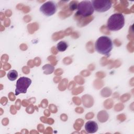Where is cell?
<instances>
[{"label":"cell","mask_w":134,"mask_h":134,"mask_svg":"<svg viewBox=\"0 0 134 134\" xmlns=\"http://www.w3.org/2000/svg\"><path fill=\"white\" fill-rule=\"evenodd\" d=\"M31 84V80L29 78L25 76L19 77L16 82L15 95H18L20 94L26 93Z\"/></svg>","instance_id":"277c9868"},{"label":"cell","mask_w":134,"mask_h":134,"mask_svg":"<svg viewBox=\"0 0 134 134\" xmlns=\"http://www.w3.org/2000/svg\"><path fill=\"white\" fill-rule=\"evenodd\" d=\"M125 25V17L121 13H115L108 19L107 28L110 31H118Z\"/></svg>","instance_id":"7a4b0ae2"},{"label":"cell","mask_w":134,"mask_h":134,"mask_svg":"<svg viewBox=\"0 0 134 134\" xmlns=\"http://www.w3.org/2000/svg\"><path fill=\"white\" fill-rule=\"evenodd\" d=\"M94 10L103 13L108 10L112 6V2L109 0H93L91 2Z\"/></svg>","instance_id":"5b68a950"},{"label":"cell","mask_w":134,"mask_h":134,"mask_svg":"<svg viewBox=\"0 0 134 134\" xmlns=\"http://www.w3.org/2000/svg\"><path fill=\"white\" fill-rule=\"evenodd\" d=\"M113 44L111 40L107 36H103L99 37L95 42L96 51L103 55L109 57L113 49Z\"/></svg>","instance_id":"6da1fadb"},{"label":"cell","mask_w":134,"mask_h":134,"mask_svg":"<svg viewBox=\"0 0 134 134\" xmlns=\"http://www.w3.org/2000/svg\"><path fill=\"white\" fill-rule=\"evenodd\" d=\"M57 10V5L53 1L46 2L40 7V11L47 16H50L54 15Z\"/></svg>","instance_id":"8992f818"},{"label":"cell","mask_w":134,"mask_h":134,"mask_svg":"<svg viewBox=\"0 0 134 134\" xmlns=\"http://www.w3.org/2000/svg\"><path fill=\"white\" fill-rule=\"evenodd\" d=\"M76 14L86 17L92 15L94 11L92 4L90 1H83L77 6Z\"/></svg>","instance_id":"3957f363"},{"label":"cell","mask_w":134,"mask_h":134,"mask_svg":"<svg viewBox=\"0 0 134 134\" xmlns=\"http://www.w3.org/2000/svg\"><path fill=\"white\" fill-rule=\"evenodd\" d=\"M68 47V43L64 41H61L59 42L57 45V49L60 52L65 51L67 49Z\"/></svg>","instance_id":"ba28073f"},{"label":"cell","mask_w":134,"mask_h":134,"mask_svg":"<svg viewBox=\"0 0 134 134\" xmlns=\"http://www.w3.org/2000/svg\"><path fill=\"white\" fill-rule=\"evenodd\" d=\"M98 129V124L94 121H88L85 125V129L86 131L89 133H93L96 132Z\"/></svg>","instance_id":"52a82bcc"},{"label":"cell","mask_w":134,"mask_h":134,"mask_svg":"<svg viewBox=\"0 0 134 134\" xmlns=\"http://www.w3.org/2000/svg\"><path fill=\"white\" fill-rule=\"evenodd\" d=\"M42 69L45 70L46 71L48 72V73H51L53 71L54 67L50 64H46L43 66Z\"/></svg>","instance_id":"30bf717a"},{"label":"cell","mask_w":134,"mask_h":134,"mask_svg":"<svg viewBox=\"0 0 134 134\" xmlns=\"http://www.w3.org/2000/svg\"><path fill=\"white\" fill-rule=\"evenodd\" d=\"M7 76L8 79L10 81H14L15 80H16V79L18 76V72L15 70H12L8 72Z\"/></svg>","instance_id":"9c48e42d"}]
</instances>
